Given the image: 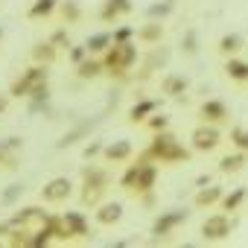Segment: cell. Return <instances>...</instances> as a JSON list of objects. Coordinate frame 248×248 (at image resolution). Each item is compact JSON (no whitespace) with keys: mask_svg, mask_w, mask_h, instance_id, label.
<instances>
[{"mask_svg":"<svg viewBox=\"0 0 248 248\" xmlns=\"http://www.w3.org/2000/svg\"><path fill=\"white\" fill-rule=\"evenodd\" d=\"M146 158H152L155 164H187L190 161V149H184L181 146V140L170 132V129H164V132H155L152 135V143H149V149L143 152Z\"/></svg>","mask_w":248,"mask_h":248,"instance_id":"obj_1","label":"cell"},{"mask_svg":"<svg viewBox=\"0 0 248 248\" xmlns=\"http://www.w3.org/2000/svg\"><path fill=\"white\" fill-rule=\"evenodd\" d=\"M135 62H138V47H135L132 41H120V44L111 41V47L102 53V67H105V73H108V76H117V79L126 76Z\"/></svg>","mask_w":248,"mask_h":248,"instance_id":"obj_2","label":"cell"},{"mask_svg":"<svg viewBox=\"0 0 248 248\" xmlns=\"http://www.w3.org/2000/svg\"><path fill=\"white\" fill-rule=\"evenodd\" d=\"M108 184H111V178H108V172L102 167H85L82 170V193H79L82 204L85 207H96L105 199Z\"/></svg>","mask_w":248,"mask_h":248,"instance_id":"obj_3","label":"cell"},{"mask_svg":"<svg viewBox=\"0 0 248 248\" xmlns=\"http://www.w3.org/2000/svg\"><path fill=\"white\" fill-rule=\"evenodd\" d=\"M41 82H50V70H47V64H30L15 82H12V88H9V96H18V99H27V93L35 88V85H41Z\"/></svg>","mask_w":248,"mask_h":248,"instance_id":"obj_4","label":"cell"},{"mask_svg":"<svg viewBox=\"0 0 248 248\" xmlns=\"http://www.w3.org/2000/svg\"><path fill=\"white\" fill-rule=\"evenodd\" d=\"M219 143H222V132H219V126H213V123H202V126H196L193 135H190L193 152H213V149H219Z\"/></svg>","mask_w":248,"mask_h":248,"instance_id":"obj_5","label":"cell"},{"mask_svg":"<svg viewBox=\"0 0 248 248\" xmlns=\"http://www.w3.org/2000/svg\"><path fill=\"white\" fill-rule=\"evenodd\" d=\"M158 184V164H152V158H138V175H135V184H132V193L140 196V193H149L155 190Z\"/></svg>","mask_w":248,"mask_h":248,"instance_id":"obj_6","label":"cell"},{"mask_svg":"<svg viewBox=\"0 0 248 248\" xmlns=\"http://www.w3.org/2000/svg\"><path fill=\"white\" fill-rule=\"evenodd\" d=\"M70 193H73V181H70L67 175H56V178H50V181L41 187V202H47V204H62V202L70 199Z\"/></svg>","mask_w":248,"mask_h":248,"instance_id":"obj_7","label":"cell"},{"mask_svg":"<svg viewBox=\"0 0 248 248\" xmlns=\"http://www.w3.org/2000/svg\"><path fill=\"white\" fill-rule=\"evenodd\" d=\"M231 228H233V222L228 219V213H213L202 222V236H204V242H219V239L231 236Z\"/></svg>","mask_w":248,"mask_h":248,"instance_id":"obj_8","label":"cell"},{"mask_svg":"<svg viewBox=\"0 0 248 248\" xmlns=\"http://www.w3.org/2000/svg\"><path fill=\"white\" fill-rule=\"evenodd\" d=\"M187 216H190V210H181V207H175V210H164V213L152 222V233H155V239L170 236L181 222H187Z\"/></svg>","mask_w":248,"mask_h":248,"instance_id":"obj_9","label":"cell"},{"mask_svg":"<svg viewBox=\"0 0 248 248\" xmlns=\"http://www.w3.org/2000/svg\"><path fill=\"white\" fill-rule=\"evenodd\" d=\"M199 117H202V123L222 126V123L231 120V111H228V105H225L222 99H204V102L199 105Z\"/></svg>","mask_w":248,"mask_h":248,"instance_id":"obj_10","label":"cell"},{"mask_svg":"<svg viewBox=\"0 0 248 248\" xmlns=\"http://www.w3.org/2000/svg\"><path fill=\"white\" fill-rule=\"evenodd\" d=\"M93 219H96V225H102V228H111V225H117L120 219H123V204L120 202H99L96 207H93Z\"/></svg>","mask_w":248,"mask_h":248,"instance_id":"obj_11","label":"cell"},{"mask_svg":"<svg viewBox=\"0 0 248 248\" xmlns=\"http://www.w3.org/2000/svg\"><path fill=\"white\" fill-rule=\"evenodd\" d=\"M132 152H135V146H132L129 140H111V143H105V146H102V158H105V161H111V164H123V161H129V158H132Z\"/></svg>","mask_w":248,"mask_h":248,"instance_id":"obj_12","label":"cell"},{"mask_svg":"<svg viewBox=\"0 0 248 248\" xmlns=\"http://www.w3.org/2000/svg\"><path fill=\"white\" fill-rule=\"evenodd\" d=\"M62 222H64L70 239H73V236H91V225H88L85 213H79V210H67V213H62Z\"/></svg>","mask_w":248,"mask_h":248,"instance_id":"obj_13","label":"cell"},{"mask_svg":"<svg viewBox=\"0 0 248 248\" xmlns=\"http://www.w3.org/2000/svg\"><path fill=\"white\" fill-rule=\"evenodd\" d=\"M187 88H190V82H187V76H181V73H167V76L161 79V91H164L167 96H172V99H181V96L187 93Z\"/></svg>","mask_w":248,"mask_h":248,"instance_id":"obj_14","label":"cell"},{"mask_svg":"<svg viewBox=\"0 0 248 248\" xmlns=\"http://www.w3.org/2000/svg\"><path fill=\"white\" fill-rule=\"evenodd\" d=\"M135 38L143 41V44H149V47H155V44L164 41V24H161V21H149V24H143L140 30H135Z\"/></svg>","mask_w":248,"mask_h":248,"instance_id":"obj_15","label":"cell"},{"mask_svg":"<svg viewBox=\"0 0 248 248\" xmlns=\"http://www.w3.org/2000/svg\"><path fill=\"white\" fill-rule=\"evenodd\" d=\"M222 187H216V184H204V187H199V193H196V199H193V204L199 207V210H207V207H213V204H219V199H222Z\"/></svg>","mask_w":248,"mask_h":248,"instance_id":"obj_16","label":"cell"},{"mask_svg":"<svg viewBox=\"0 0 248 248\" xmlns=\"http://www.w3.org/2000/svg\"><path fill=\"white\" fill-rule=\"evenodd\" d=\"M222 70H225V76H228L231 82H239V85L248 82V62L239 59V56H228V62H225Z\"/></svg>","mask_w":248,"mask_h":248,"instance_id":"obj_17","label":"cell"},{"mask_svg":"<svg viewBox=\"0 0 248 248\" xmlns=\"http://www.w3.org/2000/svg\"><path fill=\"white\" fill-rule=\"evenodd\" d=\"M91 129H93V123H91V120H85V123H79V126H73L70 132H64V135H62V140L56 143V149H67V146H73V143H79V140H85V138L91 135Z\"/></svg>","mask_w":248,"mask_h":248,"instance_id":"obj_18","label":"cell"},{"mask_svg":"<svg viewBox=\"0 0 248 248\" xmlns=\"http://www.w3.org/2000/svg\"><path fill=\"white\" fill-rule=\"evenodd\" d=\"M76 67V76L79 79H96V76H102L105 73V67H102V59H93V56H85L79 64H73Z\"/></svg>","mask_w":248,"mask_h":248,"instance_id":"obj_19","label":"cell"},{"mask_svg":"<svg viewBox=\"0 0 248 248\" xmlns=\"http://www.w3.org/2000/svg\"><path fill=\"white\" fill-rule=\"evenodd\" d=\"M161 108V102L158 99H138L132 108H129V123H143L152 111H158Z\"/></svg>","mask_w":248,"mask_h":248,"instance_id":"obj_20","label":"cell"},{"mask_svg":"<svg viewBox=\"0 0 248 248\" xmlns=\"http://www.w3.org/2000/svg\"><path fill=\"white\" fill-rule=\"evenodd\" d=\"M108 47H111V32H93V35L85 38V50H88V56H102Z\"/></svg>","mask_w":248,"mask_h":248,"instance_id":"obj_21","label":"cell"},{"mask_svg":"<svg viewBox=\"0 0 248 248\" xmlns=\"http://www.w3.org/2000/svg\"><path fill=\"white\" fill-rule=\"evenodd\" d=\"M30 56H32V62H35V64H47V67H50V64L59 59V50H56L50 41H41V44H35V47H32V53H30Z\"/></svg>","mask_w":248,"mask_h":248,"instance_id":"obj_22","label":"cell"},{"mask_svg":"<svg viewBox=\"0 0 248 248\" xmlns=\"http://www.w3.org/2000/svg\"><path fill=\"white\" fill-rule=\"evenodd\" d=\"M245 199H248V190H245V187H233L231 193H222L219 204H222V210H225V213H231V210H239Z\"/></svg>","mask_w":248,"mask_h":248,"instance_id":"obj_23","label":"cell"},{"mask_svg":"<svg viewBox=\"0 0 248 248\" xmlns=\"http://www.w3.org/2000/svg\"><path fill=\"white\" fill-rule=\"evenodd\" d=\"M59 15L64 24H79L82 21V6H79V0H59Z\"/></svg>","mask_w":248,"mask_h":248,"instance_id":"obj_24","label":"cell"},{"mask_svg":"<svg viewBox=\"0 0 248 248\" xmlns=\"http://www.w3.org/2000/svg\"><path fill=\"white\" fill-rule=\"evenodd\" d=\"M242 44H245V41H242V35H239V32H228V35H222V38H219L216 50L228 59V56H236V53L242 50Z\"/></svg>","mask_w":248,"mask_h":248,"instance_id":"obj_25","label":"cell"},{"mask_svg":"<svg viewBox=\"0 0 248 248\" xmlns=\"http://www.w3.org/2000/svg\"><path fill=\"white\" fill-rule=\"evenodd\" d=\"M245 161H248V155L236 149L233 155H225V158L219 161V172H222V175H231V172H239V170L245 167Z\"/></svg>","mask_w":248,"mask_h":248,"instance_id":"obj_26","label":"cell"},{"mask_svg":"<svg viewBox=\"0 0 248 248\" xmlns=\"http://www.w3.org/2000/svg\"><path fill=\"white\" fill-rule=\"evenodd\" d=\"M56 6H59V0H35L27 15H30L32 21H41V18H50V15L56 12Z\"/></svg>","mask_w":248,"mask_h":248,"instance_id":"obj_27","label":"cell"},{"mask_svg":"<svg viewBox=\"0 0 248 248\" xmlns=\"http://www.w3.org/2000/svg\"><path fill=\"white\" fill-rule=\"evenodd\" d=\"M143 123H146V129H149L152 135H155V132H164V129H170V117H167V114H161V111H152V114H149Z\"/></svg>","mask_w":248,"mask_h":248,"instance_id":"obj_28","label":"cell"},{"mask_svg":"<svg viewBox=\"0 0 248 248\" xmlns=\"http://www.w3.org/2000/svg\"><path fill=\"white\" fill-rule=\"evenodd\" d=\"M21 228H27V225H24V222H21L15 213H12L9 219H0V239L12 236V233H15V231H21Z\"/></svg>","mask_w":248,"mask_h":248,"instance_id":"obj_29","label":"cell"},{"mask_svg":"<svg viewBox=\"0 0 248 248\" xmlns=\"http://www.w3.org/2000/svg\"><path fill=\"white\" fill-rule=\"evenodd\" d=\"M167 62H170V50H167V47H158V44H155V53L149 56V62H146V67H143V70H146V73H152V70H155L158 64H167Z\"/></svg>","mask_w":248,"mask_h":248,"instance_id":"obj_30","label":"cell"},{"mask_svg":"<svg viewBox=\"0 0 248 248\" xmlns=\"http://www.w3.org/2000/svg\"><path fill=\"white\" fill-rule=\"evenodd\" d=\"M231 143H233L239 152H245V155H248V129L233 126V129H231Z\"/></svg>","mask_w":248,"mask_h":248,"instance_id":"obj_31","label":"cell"},{"mask_svg":"<svg viewBox=\"0 0 248 248\" xmlns=\"http://www.w3.org/2000/svg\"><path fill=\"white\" fill-rule=\"evenodd\" d=\"M172 6H175V3H170V0H164V3H155V6H149V18H152V21H164V18L172 15Z\"/></svg>","mask_w":248,"mask_h":248,"instance_id":"obj_32","label":"cell"},{"mask_svg":"<svg viewBox=\"0 0 248 248\" xmlns=\"http://www.w3.org/2000/svg\"><path fill=\"white\" fill-rule=\"evenodd\" d=\"M181 50H184L187 56H196V53H199V35H196V30H187V32H184Z\"/></svg>","mask_w":248,"mask_h":248,"instance_id":"obj_33","label":"cell"},{"mask_svg":"<svg viewBox=\"0 0 248 248\" xmlns=\"http://www.w3.org/2000/svg\"><path fill=\"white\" fill-rule=\"evenodd\" d=\"M21 196H24V184H9L3 190V196H0V204H15Z\"/></svg>","mask_w":248,"mask_h":248,"instance_id":"obj_34","label":"cell"},{"mask_svg":"<svg viewBox=\"0 0 248 248\" xmlns=\"http://www.w3.org/2000/svg\"><path fill=\"white\" fill-rule=\"evenodd\" d=\"M47 41H50V44H53V47H56V50H67V47H70V44H73V41H70V35H67V30H64V27H62V30H56V32H53V35H50V38H47Z\"/></svg>","mask_w":248,"mask_h":248,"instance_id":"obj_35","label":"cell"},{"mask_svg":"<svg viewBox=\"0 0 248 248\" xmlns=\"http://www.w3.org/2000/svg\"><path fill=\"white\" fill-rule=\"evenodd\" d=\"M0 167H3V170H15V167H18L15 152H9V149L3 146V140H0Z\"/></svg>","mask_w":248,"mask_h":248,"instance_id":"obj_36","label":"cell"},{"mask_svg":"<svg viewBox=\"0 0 248 248\" xmlns=\"http://www.w3.org/2000/svg\"><path fill=\"white\" fill-rule=\"evenodd\" d=\"M135 175H138V164H129V170L120 175V187L132 193V184H135Z\"/></svg>","mask_w":248,"mask_h":248,"instance_id":"obj_37","label":"cell"},{"mask_svg":"<svg viewBox=\"0 0 248 248\" xmlns=\"http://www.w3.org/2000/svg\"><path fill=\"white\" fill-rule=\"evenodd\" d=\"M135 38V27H117L114 32H111V41L114 44H120V41H132Z\"/></svg>","mask_w":248,"mask_h":248,"instance_id":"obj_38","label":"cell"},{"mask_svg":"<svg viewBox=\"0 0 248 248\" xmlns=\"http://www.w3.org/2000/svg\"><path fill=\"white\" fill-rule=\"evenodd\" d=\"M85 56H88L85 44H70V47H67V59H70V64H79Z\"/></svg>","mask_w":248,"mask_h":248,"instance_id":"obj_39","label":"cell"},{"mask_svg":"<svg viewBox=\"0 0 248 248\" xmlns=\"http://www.w3.org/2000/svg\"><path fill=\"white\" fill-rule=\"evenodd\" d=\"M99 18H102L105 24H114V21L120 18V12H117V6H114V3H108V0H105V3H102V12H99Z\"/></svg>","mask_w":248,"mask_h":248,"instance_id":"obj_40","label":"cell"},{"mask_svg":"<svg viewBox=\"0 0 248 248\" xmlns=\"http://www.w3.org/2000/svg\"><path fill=\"white\" fill-rule=\"evenodd\" d=\"M102 146H105L102 140H91V143L82 149V155H85V158H96V155H102Z\"/></svg>","mask_w":248,"mask_h":248,"instance_id":"obj_41","label":"cell"},{"mask_svg":"<svg viewBox=\"0 0 248 248\" xmlns=\"http://www.w3.org/2000/svg\"><path fill=\"white\" fill-rule=\"evenodd\" d=\"M3 146H6L9 152H21V149H24V138H18V135H15V138H6Z\"/></svg>","mask_w":248,"mask_h":248,"instance_id":"obj_42","label":"cell"},{"mask_svg":"<svg viewBox=\"0 0 248 248\" xmlns=\"http://www.w3.org/2000/svg\"><path fill=\"white\" fill-rule=\"evenodd\" d=\"M108 3H114L120 15H129V12L135 9V6H132V0H108Z\"/></svg>","mask_w":248,"mask_h":248,"instance_id":"obj_43","label":"cell"},{"mask_svg":"<svg viewBox=\"0 0 248 248\" xmlns=\"http://www.w3.org/2000/svg\"><path fill=\"white\" fill-rule=\"evenodd\" d=\"M6 108H9V93H0V117L6 114Z\"/></svg>","mask_w":248,"mask_h":248,"instance_id":"obj_44","label":"cell"},{"mask_svg":"<svg viewBox=\"0 0 248 248\" xmlns=\"http://www.w3.org/2000/svg\"><path fill=\"white\" fill-rule=\"evenodd\" d=\"M204 184H210V175H199L196 178V187H204Z\"/></svg>","mask_w":248,"mask_h":248,"instance_id":"obj_45","label":"cell"},{"mask_svg":"<svg viewBox=\"0 0 248 248\" xmlns=\"http://www.w3.org/2000/svg\"><path fill=\"white\" fill-rule=\"evenodd\" d=\"M0 41H3V27H0Z\"/></svg>","mask_w":248,"mask_h":248,"instance_id":"obj_46","label":"cell"},{"mask_svg":"<svg viewBox=\"0 0 248 248\" xmlns=\"http://www.w3.org/2000/svg\"><path fill=\"white\" fill-rule=\"evenodd\" d=\"M170 3H175V0H170Z\"/></svg>","mask_w":248,"mask_h":248,"instance_id":"obj_47","label":"cell"}]
</instances>
